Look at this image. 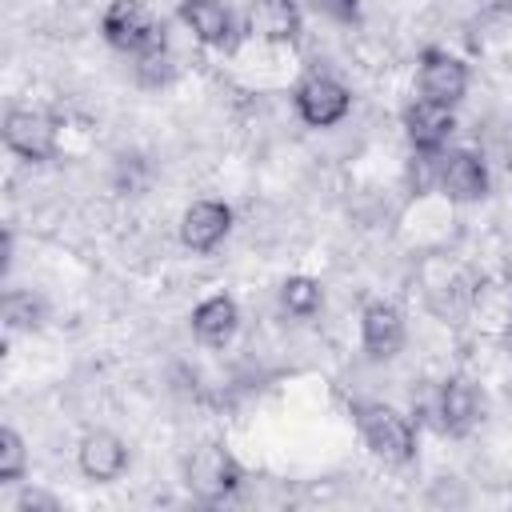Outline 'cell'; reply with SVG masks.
Instances as JSON below:
<instances>
[{
	"label": "cell",
	"mask_w": 512,
	"mask_h": 512,
	"mask_svg": "<svg viewBox=\"0 0 512 512\" xmlns=\"http://www.w3.org/2000/svg\"><path fill=\"white\" fill-rule=\"evenodd\" d=\"M232 232V208L224 200H192L180 216V240L192 252H212Z\"/></svg>",
	"instance_id": "obj_11"
},
{
	"label": "cell",
	"mask_w": 512,
	"mask_h": 512,
	"mask_svg": "<svg viewBox=\"0 0 512 512\" xmlns=\"http://www.w3.org/2000/svg\"><path fill=\"white\" fill-rule=\"evenodd\" d=\"M436 408H440L444 432L464 436V432H472V428L480 424V416H484V396H480V388H476L468 376H448L444 388H440Z\"/></svg>",
	"instance_id": "obj_13"
},
{
	"label": "cell",
	"mask_w": 512,
	"mask_h": 512,
	"mask_svg": "<svg viewBox=\"0 0 512 512\" xmlns=\"http://www.w3.org/2000/svg\"><path fill=\"white\" fill-rule=\"evenodd\" d=\"M280 308H284L288 316H300V320L316 316V312L324 308V288H320V280H312V276H288V280L280 284Z\"/></svg>",
	"instance_id": "obj_16"
},
{
	"label": "cell",
	"mask_w": 512,
	"mask_h": 512,
	"mask_svg": "<svg viewBox=\"0 0 512 512\" xmlns=\"http://www.w3.org/2000/svg\"><path fill=\"white\" fill-rule=\"evenodd\" d=\"M0 316H4V328L8 332H32L44 316L40 300L32 292H20V288H8L4 292V304H0Z\"/></svg>",
	"instance_id": "obj_17"
},
{
	"label": "cell",
	"mask_w": 512,
	"mask_h": 512,
	"mask_svg": "<svg viewBox=\"0 0 512 512\" xmlns=\"http://www.w3.org/2000/svg\"><path fill=\"white\" fill-rule=\"evenodd\" d=\"M316 8L328 12L332 20H344V24L360 20V0H316Z\"/></svg>",
	"instance_id": "obj_20"
},
{
	"label": "cell",
	"mask_w": 512,
	"mask_h": 512,
	"mask_svg": "<svg viewBox=\"0 0 512 512\" xmlns=\"http://www.w3.org/2000/svg\"><path fill=\"white\" fill-rule=\"evenodd\" d=\"M240 480H244V472L224 444H200L184 464V484L200 504H220V500L236 496Z\"/></svg>",
	"instance_id": "obj_3"
},
{
	"label": "cell",
	"mask_w": 512,
	"mask_h": 512,
	"mask_svg": "<svg viewBox=\"0 0 512 512\" xmlns=\"http://www.w3.org/2000/svg\"><path fill=\"white\" fill-rule=\"evenodd\" d=\"M352 416H356L364 444L380 460H388V464H412L416 460V428L404 412H396L392 404H380V400H364L352 408Z\"/></svg>",
	"instance_id": "obj_1"
},
{
	"label": "cell",
	"mask_w": 512,
	"mask_h": 512,
	"mask_svg": "<svg viewBox=\"0 0 512 512\" xmlns=\"http://www.w3.org/2000/svg\"><path fill=\"white\" fill-rule=\"evenodd\" d=\"M4 144L28 164H44L56 152V120L40 108H12L4 116Z\"/></svg>",
	"instance_id": "obj_5"
},
{
	"label": "cell",
	"mask_w": 512,
	"mask_h": 512,
	"mask_svg": "<svg viewBox=\"0 0 512 512\" xmlns=\"http://www.w3.org/2000/svg\"><path fill=\"white\" fill-rule=\"evenodd\" d=\"M100 32L116 52H128V56L168 44L164 24L144 8V0H108V8L100 16Z\"/></svg>",
	"instance_id": "obj_2"
},
{
	"label": "cell",
	"mask_w": 512,
	"mask_h": 512,
	"mask_svg": "<svg viewBox=\"0 0 512 512\" xmlns=\"http://www.w3.org/2000/svg\"><path fill=\"white\" fill-rule=\"evenodd\" d=\"M304 28V16L296 0H248L244 8V32L264 44H292Z\"/></svg>",
	"instance_id": "obj_9"
},
{
	"label": "cell",
	"mask_w": 512,
	"mask_h": 512,
	"mask_svg": "<svg viewBox=\"0 0 512 512\" xmlns=\"http://www.w3.org/2000/svg\"><path fill=\"white\" fill-rule=\"evenodd\" d=\"M416 80H420V96H424V100L452 108V104H460L464 92H468V64H464L460 56L444 52V48H428V52L420 56V76H416Z\"/></svg>",
	"instance_id": "obj_6"
},
{
	"label": "cell",
	"mask_w": 512,
	"mask_h": 512,
	"mask_svg": "<svg viewBox=\"0 0 512 512\" xmlns=\"http://www.w3.org/2000/svg\"><path fill=\"white\" fill-rule=\"evenodd\" d=\"M240 328V308L228 292H216L208 300H200L192 308V336L200 344H212V348H224Z\"/></svg>",
	"instance_id": "obj_15"
},
{
	"label": "cell",
	"mask_w": 512,
	"mask_h": 512,
	"mask_svg": "<svg viewBox=\"0 0 512 512\" xmlns=\"http://www.w3.org/2000/svg\"><path fill=\"white\" fill-rule=\"evenodd\" d=\"M76 464L92 484H112L128 468V444L108 428H92L76 444Z\"/></svg>",
	"instance_id": "obj_7"
},
{
	"label": "cell",
	"mask_w": 512,
	"mask_h": 512,
	"mask_svg": "<svg viewBox=\"0 0 512 512\" xmlns=\"http://www.w3.org/2000/svg\"><path fill=\"white\" fill-rule=\"evenodd\" d=\"M180 20L204 48H232L236 44V20L220 0H180Z\"/></svg>",
	"instance_id": "obj_14"
},
{
	"label": "cell",
	"mask_w": 512,
	"mask_h": 512,
	"mask_svg": "<svg viewBox=\"0 0 512 512\" xmlns=\"http://www.w3.org/2000/svg\"><path fill=\"white\" fill-rule=\"evenodd\" d=\"M404 132H408V144L416 148V152H424V156H432V152H440L444 144H448V136L456 132V116H452V108H444V104H432V100H412L408 108H404Z\"/></svg>",
	"instance_id": "obj_12"
},
{
	"label": "cell",
	"mask_w": 512,
	"mask_h": 512,
	"mask_svg": "<svg viewBox=\"0 0 512 512\" xmlns=\"http://www.w3.org/2000/svg\"><path fill=\"white\" fill-rule=\"evenodd\" d=\"M16 508H20V512H32V508H44V512H56L60 504H56L52 496H44V492H20V500H16Z\"/></svg>",
	"instance_id": "obj_21"
},
{
	"label": "cell",
	"mask_w": 512,
	"mask_h": 512,
	"mask_svg": "<svg viewBox=\"0 0 512 512\" xmlns=\"http://www.w3.org/2000/svg\"><path fill=\"white\" fill-rule=\"evenodd\" d=\"M28 472V448L16 428H0V484H16Z\"/></svg>",
	"instance_id": "obj_18"
},
{
	"label": "cell",
	"mask_w": 512,
	"mask_h": 512,
	"mask_svg": "<svg viewBox=\"0 0 512 512\" xmlns=\"http://www.w3.org/2000/svg\"><path fill=\"white\" fill-rule=\"evenodd\" d=\"M436 184L448 200L456 204H472V200H484L488 196V168L476 152L468 148H456L448 156H440L436 164Z\"/></svg>",
	"instance_id": "obj_8"
},
{
	"label": "cell",
	"mask_w": 512,
	"mask_h": 512,
	"mask_svg": "<svg viewBox=\"0 0 512 512\" xmlns=\"http://www.w3.org/2000/svg\"><path fill=\"white\" fill-rule=\"evenodd\" d=\"M292 100H296L300 120L312 124V128H332V124H340V120L348 116V108H352V92H348L336 76H324V72L304 76V80L296 84Z\"/></svg>",
	"instance_id": "obj_4"
},
{
	"label": "cell",
	"mask_w": 512,
	"mask_h": 512,
	"mask_svg": "<svg viewBox=\"0 0 512 512\" xmlns=\"http://www.w3.org/2000/svg\"><path fill=\"white\" fill-rule=\"evenodd\" d=\"M0 268L4 272L12 268V228H4V236H0Z\"/></svg>",
	"instance_id": "obj_22"
},
{
	"label": "cell",
	"mask_w": 512,
	"mask_h": 512,
	"mask_svg": "<svg viewBox=\"0 0 512 512\" xmlns=\"http://www.w3.org/2000/svg\"><path fill=\"white\" fill-rule=\"evenodd\" d=\"M172 72H176V64H172L168 44H160V48H152V52H140V56H136V76H140V84H148V88L168 84V80H172Z\"/></svg>",
	"instance_id": "obj_19"
},
{
	"label": "cell",
	"mask_w": 512,
	"mask_h": 512,
	"mask_svg": "<svg viewBox=\"0 0 512 512\" xmlns=\"http://www.w3.org/2000/svg\"><path fill=\"white\" fill-rule=\"evenodd\" d=\"M404 316L396 304L388 300H372L360 312V340H364V356L368 360H392L404 348Z\"/></svg>",
	"instance_id": "obj_10"
}]
</instances>
